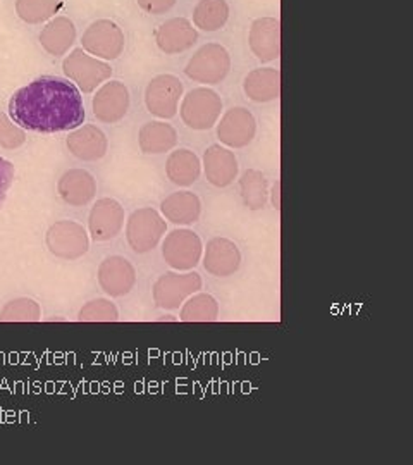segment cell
Listing matches in <instances>:
<instances>
[{"instance_id":"obj_33","label":"cell","mask_w":413,"mask_h":465,"mask_svg":"<svg viewBox=\"0 0 413 465\" xmlns=\"http://www.w3.org/2000/svg\"><path fill=\"white\" fill-rule=\"evenodd\" d=\"M15 174H16V169L13 166V163L0 157V207L7 197L9 188L15 183Z\"/></svg>"},{"instance_id":"obj_7","label":"cell","mask_w":413,"mask_h":465,"mask_svg":"<svg viewBox=\"0 0 413 465\" xmlns=\"http://www.w3.org/2000/svg\"><path fill=\"white\" fill-rule=\"evenodd\" d=\"M45 245L57 259L78 261L88 253L90 234L76 221H57L45 234Z\"/></svg>"},{"instance_id":"obj_5","label":"cell","mask_w":413,"mask_h":465,"mask_svg":"<svg viewBox=\"0 0 413 465\" xmlns=\"http://www.w3.org/2000/svg\"><path fill=\"white\" fill-rule=\"evenodd\" d=\"M203 286L199 272H165L153 282L152 295L153 302L159 309L164 311H178L184 303V300L199 293Z\"/></svg>"},{"instance_id":"obj_27","label":"cell","mask_w":413,"mask_h":465,"mask_svg":"<svg viewBox=\"0 0 413 465\" xmlns=\"http://www.w3.org/2000/svg\"><path fill=\"white\" fill-rule=\"evenodd\" d=\"M240 195L250 211L264 209L269 199V182L259 169H247L240 178Z\"/></svg>"},{"instance_id":"obj_3","label":"cell","mask_w":413,"mask_h":465,"mask_svg":"<svg viewBox=\"0 0 413 465\" xmlns=\"http://www.w3.org/2000/svg\"><path fill=\"white\" fill-rule=\"evenodd\" d=\"M67 80L80 88L83 94H92L113 76V67L107 61L97 59L83 49H74L63 61Z\"/></svg>"},{"instance_id":"obj_22","label":"cell","mask_w":413,"mask_h":465,"mask_svg":"<svg viewBox=\"0 0 413 465\" xmlns=\"http://www.w3.org/2000/svg\"><path fill=\"white\" fill-rule=\"evenodd\" d=\"M247 97L253 102L265 104L280 99L281 95V73L276 67H259L248 73L243 84Z\"/></svg>"},{"instance_id":"obj_23","label":"cell","mask_w":413,"mask_h":465,"mask_svg":"<svg viewBox=\"0 0 413 465\" xmlns=\"http://www.w3.org/2000/svg\"><path fill=\"white\" fill-rule=\"evenodd\" d=\"M161 211L167 221L176 226H190L195 224L202 214V202L199 195L193 192H178L171 193L162 200Z\"/></svg>"},{"instance_id":"obj_29","label":"cell","mask_w":413,"mask_h":465,"mask_svg":"<svg viewBox=\"0 0 413 465\" xmlns=\"http://www.w3.org/2000/svg\"><path fill=\"white\" fill-rule=\"evenodd\" d=\"M63 0H16V15L28 25L45 23L59 13Z\"/></svg>"},{"instance_id":"obj_11","label":"cell","mask_w":413,"mask_h":465,"mask_svg":"<svg viewBox=\"0 0 413 465\" xmlns=\"http://www.w3.org/2000/svg\"><path fill=\"white\" fill-rule=\"evenodd\" d=\"M257 134V121L245 107H231L217 124V138L228 149H243Z\"/></svg>"},{"instance_id":"obj_4","label":"cell","mask_w":413,"mask_h":465,"mask_svg":"<svg viewBox=\"0 0 413 465\" xmlns=\"http://www.w3.org/2000/svg\"><path fill=\"white\" fill-rule=\"evenodd\" d=\"M231 71V55L221 44H207L200 47L188 61L184 73L195 84H221Z\"/></svg>"},{"instance_id":"obj_35","label":"cell","mask_w":413,"mask_h":465,"mask_svg":"<svg viewBox=\"0 0 413 465\" xmlns=\"http://www.w3.org/2000/svg\"><path fill=\"white\" fill-rule=\"evenodd\" d=\"M272 205L276 211H280V182L272 186Z\"/></svg>"},{"instance_id":"obj_12","label":"cell","mask_w":413,"mask_h":465,"mask_svg":"<svg viewBox=\"0 0 413 465\" xmlns=\"http://www.w3.org/2000/svg\"><path fill=\"white\" fill-rule=\"evenodd\" d=\"M97 280L103 293L111 299H121L134 288L136 269L126 257L111 255L100 262Z\"/></svg>"},{"instance_id":"obj_19","label":"cell","mask_w":413,"mask_h":465,"mask_svg":"<svg viewBox=\"0 0 413 465\" xmlns=\"http://www.w3.org/2000/svg\"><path fill=\"white\" fill-rule=\"evenodd\" d=\"M205 178L217 188H226L238 178L240 166L234 152L222 145H211L203 153Z\"/></svg>"},{"instance_id":"obj_6","label":"cell","mask_w":413,"mask_h":465,"mask_svg":"<svg viewBox=\"0 0 413 465\" xmlns=\"http://www.w3.org/2000/svg\"><path fill=\"white\" fill-rule=\"evenodd\" d=\"M167 223L155 209L143 207L134 211L126 223V240L133 252L149 253L161 243Z\"/></svg>"},{"instance_id":"obj_16","label":"cell","mask_w":413,"mask_h":465,"mask_svg":"<svg viewBox=\"0 0 413 465\" xmlns=\"http://www.w3.org/2000/svg\"><path fill=\"white\" fill-rule=\"evenodd\" d=\"M199 40V32L186 17H172L155 30V44L167 55L192 49Z\"/></svg>"},{"instance_id":"obj_30","label":"cell","mask_w":413,"mask_h":465,"mask_svg":"<svg viewBox=\"0 0 413 465\" xmlns=\"http://www.w3.org/2000/svg\"><path fill=\"white\" fill-rule=\"evenodd\" d=\"M40 319H42L40 305L28 297L11 300L0 311L2 322H36Z\"/></svg>"},{"instance_id":"obj_28","label":"cell","mask_w":413,"mask_h":465,"mask_svg":"<svg viewBox=\"0 0 413 465\" xmlns=\"http://www.w3.org/2000/svg\"><path fill=\"white\" fill-rule=\"evenodd\" d=\"M219 319V303L209 293H195L184 300L180 312L182 322H214Z\"/></svg>"},{"instance_id":"obj_25","label":"cell","mask_w":413,"mask_h":465,"mask_svg":"<svg viewBox=\"0 0 413 465\" xmlns=\"http://www.w3.org/2000/svg\"><path fill=\"white\" fill-rule=\"evenodd\" d=\"M202 163L193 150L180 149L171 152L165 163V174L176 186H192L200 178Z\"/></svg>"},{"instance_id":"obj_13","label":"cell","mask_w":413,"mask_h":465,"mask_svg":"<svg viewBox=\"0 0 413 465\" xmlns=\"http://www.w3.org/2000/svg\"><path fill=\"white\" fill-rule=\"evenodd\" d=\"M130 90L121 82H105L100 84L95 97L92 100L93 116L102 123L114 124L128 114L130 111Z\"/></svg>"},{"instance_id":"obj_8","label":"cell","mask_w":413,"mask_h":465,"mask_svg":"<svg viewBox=\"0 0 413 465\" xmlns=\"http://www.w3.org/2000/svg\"><path fill=\"white\" fill-rule=\"evenodd\" d=\"M203 255V243L199 234L186 228L169 232L162 243V257L167 266L178 272H188L199 266Z\"/></svg>"},{"instance_id":"obj_17","label":"cell","mask_w":413,"mask_h":465,"mask_svg":"<svg viewBox=\"0 0 413 465\" xmlns=\"http://www.w3.org/2000/svg\"><path fill=\"white\" fill-rule=\"evenodd\" d=\"M203 267L215 278L232 276L241 266V252L228 238H212L203 252Z\"/></svg>"},{"instance_id":"obj_26","label":"cell","mask_w":413,"mask_h":465,"mask_svg":"<svg viewBox=\"0 0 413 465\" xmlns=\"http://www.w3.org/2000/svg\"><path fill=\"white\" fill-rule=\"evenodd\" d=\"M230 19V4L226 0H200L193 9V26L214 34L226 26Z\"/></svg>"},{"instance_id":"obj_1","label":"cell","mask_w":413,"mask_h":465,"mask_svg":"<svg viewBox=\"0 0 413 465\" xmlns=\"http://www.w3.org/2000/svg\"><path fill=\"white\" fill-rule=\"evenodd\" d=\"M9 117L28 132L61 134L82 126L86 113L76 84L57 76H42L11 97Z\"/></svg>"},{"instance_id":"obj_18","label":"cell","mask_w":413,"mask_h":465,"mask_svg":"<svg viewBox=\"0 0 413 465\" xmlns=\"http://www.w3.org/2000/svg\"><path fill=\"white\" fill-rule=\"evenodd\" d=\"M69 152L84 163H95L105 157L109 142L107 136L93 124H83L73 130L66 140Z\"/></svg>"},{"instance_id":"obj_31","label":"cell","mask_w":413,"mask_h":465,"mask_svg":"<svg viewBox=\"0 0 413 465\" xmlns=\"http://www.w3.org/2000/svg\"><path fill=\"white\" fill-rule=\"evenodd\" d=\"M117 319L119 311L109 299L90 300L78 314L80 322H116Z\"/></svg>"},{"instance_id":"obj_14","label":"cell","mask_w":413,"mask_h":465,"mask_svg":"<svg viewBox=\"0 0 413 465\" xmlns=\"http://www.w3.org/2000/svg\"><path fill=\"white\" fill-rule=\"evenodd\" d=\"M124 226V207L116 199H100L88 216V234L93 242H111Z\"/></svg>"},{"instance_id":"obj_15","label":"cell","mask_w":413,"mask_h":465,"mask_svg":"<svg viewBox=\"0 0 413 465\" xmlns=\"http://www.w3.org/2000/svg\"><path fill=\"white\" fill-rule=\"evenodd\" d=\"M248 44L262 63H272L281 55V23L278 17H259L251 23Z\"/></svg>"},{"instance_id":"obj_32","label":"cell","mask_w":413,"mask_h":465,"mask_svg":"<svg viewBox=\"0 0 413 465\" xmlns=\"http://www.w3.org/2000/svg\"><path fill=\"white\" fill-rule=\"evenodd\" d=\"M26 143V132L16 123L0 111V147L5 150H16Z\"/></svg>"},{"instance_id":"obj_21","label":"cell","mask_w":413,"mask_h":465,"mask_svg":"<svg viewBox=\"0 0 413 465\" xmlns=\"http://www.w3.org/2000/svg\"><path fill=\"white\" fill-rule=\"evenodd\" d=\"M38 40H40V45L50 55H54V57L66 55L76 42V26L69 17H52L49 19V23L42 28V32L38 35Z\"/></svg>"},{"instance_id":"obj_34","label":"cell","mask_w":413,"mask_h":465,"mask_svg":"<svg viewBox=\"0 0 413 465\" xmlns=\"http://www.w3.org/2000/svg\"><path fill=\"white\" fill-rule=\"evenodd\" d=\"M136 2L143 13L159 16V15H164L167 11H171L178 0H136Z\"/></svg>"},{"instance_id":"obj_9","label":"cell","mask_w":413,"mask_h":465,"mask_svg":"<svg viewBox=\"0 0 413 465\" xmlns=\"http://www.w3.org/2000/svg\"><path fill=\"white\" fill-rule=\"evenodd\" d=\"M124 34L111 19L92 23L82 36V49L102 61H114L124 50Z\"/></svg>"},{"instance_id":"obj_2","label":"cell","mask_w":413,"mask_h":465,"mask_svg":"<svg viewBox=\"0 0 413 465\" xmlns=\"http://www.w3.org/2000/svg\"><path fill=\"white\" fill-rule=\"evenodd\" d=\"M222 113V99L219 94L207 88L200 86L193 88L182 97L180 114H182V123L195 132H205L214 128Z\"/></svg>"},{"instance_id":"obj_24","label":"cell","mask_w":413,"mask_h":465,"mask_svg":"<svg viewBox=\"0 0 413 465\" xmlns=\"http://www.w3.org/2000/svg\"><path fill=\"white\" fill-rule=\"evenodd\" d=\"M138 145L147 155L165 153L178 145V132L165 121H150L138 132Z\"/></svg>"},{"instance_id":"obj_10","label":"cell","mask_w":413,"mask_h":465,"mask_svg":"<svg viewBox=\"0 0 413 465\" xmlns=\"http://www.w3.org/2000/svg\"><path fill=\"white\" fill-rule=\"evenodd\" d=\"M182 82L174 74H159L152 78L145 90V105L152 116L172 119L180 111Z\"/></svg>"},{"instance_id":"obj_20","label":"cell","mask_w":413,"mask_h":465,"mask_svg":"<svg viewBox=\"0 0 413 465\" xmlns=\"http://www.w3.org/2000/svg\"><path fill=\"white\" fill-rule=\"evenodd\" d=\"M57 193L67 205L83 207L95 199L97 182L86 169H69L57 183Z\"/></svg>"}]
</instances>
